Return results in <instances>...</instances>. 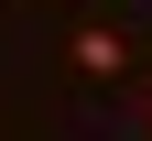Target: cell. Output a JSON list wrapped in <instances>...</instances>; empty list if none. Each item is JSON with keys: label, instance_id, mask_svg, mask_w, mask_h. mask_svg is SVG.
<instances>
[{"label": "cell", "instance_id": "cell-1", "mask_svg": "<svg viewBox=\"0 0 152 141\" xmlns=\"http://www.w3.org/2000/svg\"><path fill=\"white\" fill-rule=\"evenodd\" d=\"M65 65L109 87V76H130V33H109V22H76V33H65Z\"/></svg>", "mask_w": 152, "mask_h": 141}]
</instances>
